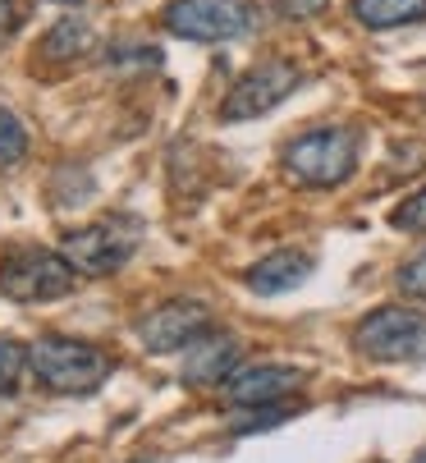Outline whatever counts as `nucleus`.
Returning a JSON list of instances; mask_svg holds the SVG:
<instances>
[{
    "instance_id": "0eeeda50",
    "label": "nucleus",
    "mask_w": 426,
    "mask_h": 463,
    "mask_svg": "<svg viewBox=\"0 0 426 463\" xmlns=\"http://www.w3.org/2000/svg\"><path fill=\"white\" fill-rule=\"evenodd\" d=\"M298 83H303L298 64H289V60H261V64H252V70L230 88V97H225V106H221V119H225V124L257 119V115L275 110L289 92H298Z\"/></svg>"
},
{
    "instance_id": "6e6552de",
    "label": "nucleus",
    "mask_w": 426,
    "mask_h": 463,
    "mask_svg": "<svg viewBox=\"0 0 426 463\" xmlns=\"http://www.w3.org/2000/svg\"><path fill=\"white\" fill-rule=\"evenodd\" d=\"M211 330V307L197 303V298H170L161 307H152L147 317L137 321V340L142 349L152 354H175V349H188L193 340H202Z\"/></svg>"
},
{
    "instance_id": "dca6fc26",
    "label": "nucleus",
    "mask_w": 426,
    "mask_h": 463,
    "mask_svg": "<svg viewBox=\"0 0 426 463\" xmlns=\"http://www.w3.org/2000/svg\"><path fill=\"white\" fill-rule=\"evenodd\" d=\"M390 225L403 230V234H426V188H417L412 197H403L399 212L390 216Z\"/></svg>"
},
{
    "instance_id": "4468645a",
    "label": "nucleus",
    "mask_w": 426,
    "mask_h": 463,
    "mask_svg": "<svg viewBox=\"0 0 426 463\" xmlns=\"http://www.w3.org/2000/svg\"><path fill=\"white\" fill-rule=\"evenodd\" d=\"M24 152H28V128L19 124V115H14V110L0 106V165L24 161Z\"/></svg>"
},
{
    "instance_id": "f03ea898",
    "label": "nucleus",
    "mask_w": 426,
    "mask_h": 463,
    "mask_svg": "<svg viewBox=\"0 0 426 463\" xmlns=\"http://www.w3.org/2000/svg\"><path fill=\"white\" fill-rule=\"evenodd\" d=\"M28 367L37 385H46L51 394H97L115 372V363L97 345L64 340V335H42L28 349Z\"/></svg>"
},
{
    "instance_id": "7ed1b4c3",
    "label": "nucleus",
    "mask_w": 426,
    "mask_h": 463,
    "mask_svg": "<svg viewBox=\"0 0 426 463\" xmlns=\"http://www.w3.org/2000/svg\"><path fill=\"white\" fill-rule=\"evenodd\" d=\"M353 349L372 363H426V312L385 303L353 330Z\"/></svg>"
},
{
    "instance_id": "a211bd4d",
    "label": "nucleus",
    "mask_w": 426,
    "mask_h": 463,
    "mask_svg": "<svg viewBox=\"0 0 426 463\" xmlns=\"http://www.w3.org/2000/svg\"><path fill=\"white\" fill-rule=\"evenodd\" d=\"M275 5L289 14V19H317V14L330 5V0H275Z\"/></svg>"
},
{
    "instance_id": "423d86ee",
    "label": "nucleus",
    "mask_w": 426,
    "mask_h": 463,
    "mask_svg": "<svg viewBox=\"0 0 426 463\" xmlns=\"http://www.w3.org/2000/svg\"><path fill=\"white\" fill-rule=\"evenodd\" d=\"M161 24L184 42H234L252 33V10L243 0H170Z\"/></svg>"
},
{
    "instance_id": "9b49d317",
    "label": "nucleus",
    "mask_w": 426,
    "mask_h": 463,
    "mask_svg": "<svg viewBox=\"0 0 426 463\" xmlns=\"http://www.w3.org/2000/svg\"><path fill=\"white\" fill-rule=\"evenodd\" d=\"M312 267L317 261L303 248H275L257 261V267H248V289L252 294H289L312 276Z\"/></svg>"
},
{
    "instance_id": "2eb2a0df",
    "label": "nucleus",
    "mask_w": 426,
    "mask_h": 463,
    "mask_svg": "<svg viewBox=\"0 0 426 463\" xmlns=\"http://www.w3.org/2000/svg\"><path fill=\"white\" fill-rule=\"evenodd\" d=\"M24 367H28V349H19L14 340H0V400H5V394H14Z\"/></svg>"
},
{
    "instance_id": "20e7f679",
    "label": "nucleus",
    "mask_w": 426,
    "mask_h": 463,
    "mask_svg": "<svg viewBox=\"0 0 426 463\" xmlns=\"http://www.w3.org/2000/svg\"><path fill=\"white\" fill-rule=\"evenodd\" d=\"M79 271L64 252L51 248H10L0 261V294L14 303H51L74 294Z\"/></svg>"
},
{
    "instance_id": "9d476101",
    "label": "nucleus",
    "mask_w": 426,
    "mask_h": 463,
    "mask_svg": "<svg viewBox=\"0 0 426 463\" xmlns=\"http://www.w3.org/2000/svg\"><path fill=\"white\" fill-rule=\"evenodd\" d=\"M239 358H243V349H239L234 335H225V330H206L202 340H193L184 349L179 376L188 385H225L239 372Z\"/></svg>"
},
{
    "instance_id": "6ab92c4d",
    "label": "nucleus",
    "mask_w": 426,
    "mask_h": 463,
    "mask_svg": "<svg viewBox=\"0 0 426 463\" xmlns=\"http://www.w3.org/2000/svg\"><path fill=\"white\" fill-rule=\"evenodd\" d=\"M14 19H19L14 0H0V33H10V28H14Z\"/></svg>"
},
{
    "instance_id": "39448f33",
    "label": "nucleus",
    "mask_w": 426,
    "mask_h": 463,
    "mask_svg": "<svg viewBox=\"0 0 426 463\" xmlns=\"http://www.w3.org/2000/svg\"><path fill=\"white\" fill-rule=\"evenodd\" d=\"M137 234H142L137 221H124V216L119 221H97V225H83V230H69L60 252L74 261L79 276H110L133 257Z\"/></svg>"
},
{
    "instance_id": "ddd939ff",
    "label": "nucleus",
    "mask_w": 426,
    "mask_h": 463,
    "mask_svg": "<svg viewBox=\"0 0 426 463\" xmlns=\"http://www.w3.org/2000/svg\"><path fill=\"white\" fill-rule=\"evenodd\" d=\"M92 28L83 24V19H60L51 33H46V42H42V55H51V60H74V55H88L92 51Z\"/></svg>"
},
{
    "instance_id": "1a4fd4ad",
    "label": "nucleus",
    "mask_w": 426,
    "mask_h": 463,
    "mask_svg": "<svg viewBox=\"0 0 426 463\" xmlns=\"http://www.w3.org/2000/svg\"><path fill=\"white\" fill-rule=\"evenodd\" d=\"M303 367H284V363H257V367H243L225 381V400L234 409H275L284 404L289 394L303 385Z\"/></svg>"
},
{
    "instance_id": "f257e3e1",
    "label": "nucleus",
    "mask_w": 426,
    "mask_h": 463,
    "mask_svg": "<svg viewBox=\"0 0 426 463\" xmlns=\"http://www.w3.org/2000/svg\"><path fill=\"white\" fill-rule=\"evenodd\" d=\"M279 165L303 188H339L353 170H358V134L344 124L308 128V134H298L279 152Z\"/></svg>"
},
{
    "instance_id": "f3484780",
    "label": "nucleus",
    "mask_w": 426,
    "mask_h": 463,
    "mask_svg": "<svg viewBox=\"0 0 426 463\" xmlns=\"http://www.w3.org/2000/svg\"><path fill=\"white\" fill-rule=\"evenodd\" d=\"M399 289L408 294V298H417V303H426V252H417L412 261H403L399 267Z\"/></svg>"
},
{
    "instance_id": "f8f14e48",
    "label": "nucleus",
    "mask_w": 426,
    "mask_h": 463,
    "mask_svg": "<svg viewBox=\"0 0 426 463\" xmlns=\"http://www.w3.org/2000/svg\"><path fill=\"white\" fill-rule=\"evenodd\" d=\"M353 19L363 28H376V33H390V28H408V24H421L426 19V0H348Z\"/></svg>"
},
{
    "instance_id": "aec40b11",
    "label": "nucleus",
    "mask_w": 426,
    "mask_h": 463,
    "mask_svg": "<svg viewBox=\"0 0 426 463\" xmlns=\"http://www.w3.org/2000/svg\"><path fill=\"white\" fill-rule=\"evenodd\" d=\"M133 463H161V458H133Z\"/></svg>"
}]
</instances>
